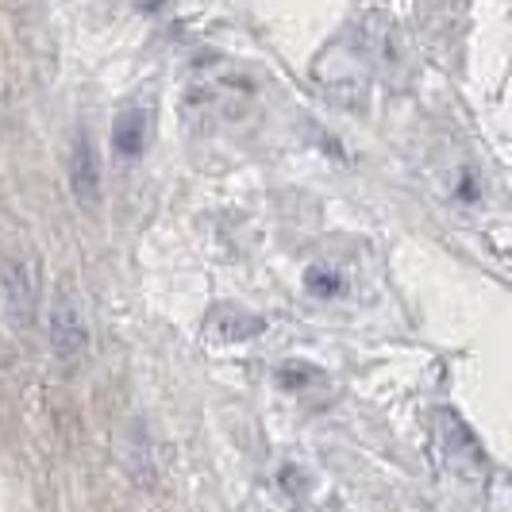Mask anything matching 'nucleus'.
<instances>
[{
	"label": "nucleus",
	"instance_id": "obj_1",
	"mask_svg": "<svg viewBox=\"0 0 512 512\" xmlns=\"http://www.w3.org/2000/svg\"><path fill=\"white\" fill-rule=\"evenodd\" d=\"M70 185H74L77 205L93 208L101 201V162L93 154V143L89 135L81 131L74 139V151H70Z\"/></svg>",
	"mask_w": 512,
	"mask_h": 512
},
{
	"label": "nucleus",
	"instance_id": "obj_4",
	"mask_svg": "<svg viewBox=\"0 0 512 512\" xmlns=\"http://www.w3.org/2000/svg\"><path fill=\"white\" fill-rule=\"evenodd\" d=\"M324 278H328V274H324L320 266H312V270H308L305 285L312 289V293H316V297H324V293H335V289H339V282H324Z\"/></svg>",
	"mask_w": 512,
	"mask_h": 512
},
{
	"label": "nucleus",
	"instance_id": "obj_3",
	"mask_svg": "<svg viewBox=\"0 0 512 512\" xmlns=\"http://www.w3.org/2000/svg\"><path fill=\"white\" fill-rule=\"evenodd\" d=\"M266 328V320L262 316H251V312H243V308H216L212 316H208L205 332L216 339V343H239V339H251Z\"/></svg>",
	"mask_w": 512,
	"mask_h": 512
},
{
	"label": "nucleus",
	"instance_id": "obj_2",
	"mask_svg": "<svg viewBox=\"0 0 512 512\" xmlns=\"http://www.w3.org/2000/svg\"><path fill=\"white\" fill-rule=\"evenodd\" d=\"M147 143H151V112L147 108H128V112H120L116 116V124H112V147L120 154H135L147 151Z\"/></svg>",
	"mask_w": 512,
	"mask_h": 512
}]
</instances>
